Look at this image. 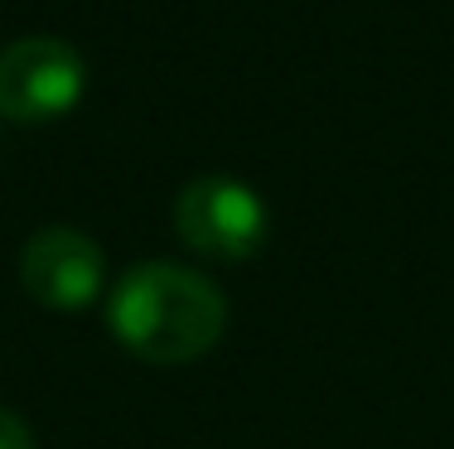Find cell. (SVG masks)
<instances>
[{
  "mask_svg": "<svg viewBox=\"0 0 454 449\" xmlns=\"http://www.w3.org/2000/svg\"><path fill=\"white\" fill-rule=\"evenodd\" d=\"M175 232L184 247L208 261H247L262 252L271 232L266 198L232 174H203L179 189L175 198Z\"/></svg>",
  "mask_w": 454,
  "mask_h": 449,
  "instance_id": "obj_2",
  "label": "cell"
},
{
  "mask_svg": "<svg viewBox=\"0 0 454 449\" xmlns=\"http://www.w3.org/2000/svg\"><path fill=\"white\" fill-rule=\"evenodd\" d=\"M88 88V58L59 35H25L0 49V116L20 126L73 112Z\"/></svg>",
  "mask_w": 454,
  "mask_h": 449,
  "instance_id": "obj_3",
  "label": "cell"
},
{
  "mask_svg": "<svg viewBox=\"0 0 454 449\" xmlns=\"http://www.w3.org/2000/svg\"><path fill=\"white\" fill-rule=\"evenodd\" d=\"M106 324L116 344L145 362H199L227 329V299L208 275L175 261L131 266L112 285Z\"/></svg>",
  "mask_w": 454,
  "mask_h": 449,
  "instance_id": "obj_1",
  "label": "cell"
},
{
  "mask_svg": "<svg viewBox=\"0 0 454 449\" xmlns=\"http://www.w3.org/2000/svg\"><path fill=\"white\" fill-rule=\"evenodd\" d=\"M20 285L35 305L53 314L88 309L106 285V261L102 247L78 228H44L25 242L20 252Z\"/></svg>",
  "mask_w": 454,
  "mask_h": 449,
  "instance_id": "obj_4",
  "label": "cell"
},
{
  "mask_svg": "<svg viewBox=\"0 0 454 449\" xmlns=\"http://www.w3.org/2000/svg\"><path fill=\"white\" fill-rule=\"evenodd\" d=\"M0 449H35V430L5 406H0Z\"/></svg>",
  "mask_w": 454,
  "mask_h": 449,
  "instance_id": "obj_5",
  "label": "cell"
}]
</instances>
